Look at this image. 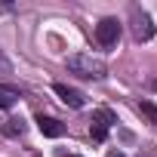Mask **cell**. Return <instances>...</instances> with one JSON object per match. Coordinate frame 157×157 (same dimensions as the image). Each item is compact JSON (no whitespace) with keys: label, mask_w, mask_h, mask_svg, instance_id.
<instances>
[{"label":"cell","mask_w":157,"mask_h":157,"mask_svg":"<svg viewBox=\"0 0 157 157\" xmlns=\"http://www.w3.org/2000/svg\"><path fill=\"white\" fill-rule=\"evenodd\" d=\"M0 71H10V62H6V56H3V49H0Z\"/></svg>","instance_id":"30bf717a"},{"label":"cell","mask_w":157,"mask_h":157,"mask_svg":"<svg viewBox=\"0 0 157 157\" xmlns=\"http://www.w3.org/2000/svg\"><path fill=\"white\" fill-rule=\"evenodd\" d=\"M74 157H77V154H74Z\"/></svg>","instance_id":"4fadbf2b"},{"label":"cell","mask_w":157,"mask_h":157,"mask_svg":"<svg viewBox=\"0 0 157 157\" xmlns=\"http://www.w3.org/2000/svg\"><path fill=\"white\" fill-rule=\"evenodd\" d=\"M96 40H99L102 46H117V40H120V22H117L114 16L102 19V22L96 25Z\"/></svg>","instance_id":"3957f363"},{"label":"cell","mask_w":157,"mask_h":157,"mask_svg":"<svg viewBox=\"0 0 157 157\" xmlns=\"http://www.w3.org/2000/svg\"><path fill=\"white\" fill-rule=\"evenodd\" d=\"M19 102V93L13 90V86H3V83H0V108H13Z\"/></svg>","instance_id":"52a82bcc"},{"label":"cell","mask_w":157,"mask_h":157,"mask_svg":"<svg viewBox=\"0 0 157 157\" xmlns=\"http://www.w3.org/2000/svg\"><path fill=\"white\" fill-rule=\"evenodd\" d=\"M151 86H154V93H157V80H154V83H151Z\"/></svg>","instance_id":"7c38bea8"},{"label":"cell","mask_w":157,"mask_h":157,"mask_svg":"<svg viewBox=\"0 0 157 157\" xmlns=\"http://www.w3.org/2000/svg\"><path fill=\"white\" fill-rule=\"evenodd\" d=\"M52 93L68 105V108H83L86 105V96L80 93V90H74V86H68V83H52Z\"/></svg>","instance_id":"5b68a950"},{"label":"cell","mask_w":157,"mask_h":157,"mask_svg":"<svg viewBox=\"0 0 157 157\" xmlns=\"http://www.w3.org/2000/svg\"><path fill=\"white\" fill-rule=\"evenodd\" d=\"M22 132H25V123H22V120H6V123H3V136L16 139V136H22Z\"/></svg>","instance_id":"ba28073f"},{"label":"cell","mask_w":157,"mask_h":157,"mask_svg":"<svg viewBox=\"0 0 157 157\" xmlns=\"http://www.w3.org/2000/svg\"><path fill=\"white\" fill-rule=\"evenodd\" d=\"M37 126H40V132H43V136H49V139H59V136L65 132V126H62L56 117H43V114L37 117Z\"/></svg>","instance_id":"8992f818"},{"label":"cell","mask_w":157,"mask_h":157,"mask_svg":"<svg viewBox=\"0 0 157 157\" xmlns=\"http://www.w3.org/2000/svg\"><path fill=\"white\" fill-rule=\"evenodd\" d=\"M68 71L77 74V77H86V80H102L108 74L102 59H93V56H83V52H77V56L68 59Z\"/></svg>","instance_id":"6da1fadb"},{"label":"cell","mask_w":157,"mask_h":157,"mask_svg":"<svg viewBox=\"0 0 157 157\" xmlns=\"http://www.w3.org/2000/svg\"><path fill=\"white\" fill-rule=\"evenodd\" d=\"M108 157H123V154H120V151H111V154H108Z\"/></svg>","instance_id":"8fae6325"},{"label":"cell","mask_w":157,"mask_h":157,"mask_svg":"<svg viewBox=\"0 0 157 157\" xmlns=\"http://www.w3.org/2000/svg\"><path fill=\"white\" fill-rule=\"evenodd\" d=\"M111 123H117V114H114V111H108V108H99V111H96V117H93V126H90L93 142H105V136H108V126H111Z\"/></svg>","instance_id":"277c9868"},{"label":"cell","mask_w":157,"mask_h":157,"mask_svg":"<svg viewBox=\"0 0 157 157\" xmlns=\"http://www.w3.org/2000/svg\"><path fill=\"white\" fill-rule=\"evenodd\" d=\"M129 22H132V37H136L139 43H148V40L154 37V22H151V16H148L142 6H132V10H129Z\"/></svg>","instance_id":"7a4b0ae2"},{"label":"cell","mask_w":157,"mask_h":157,"mask_svg":"<svg viewBox=\"0 0 157 157\" xmlns=\"http://www.w3.org/2000/svg\"><path fill=\"white\" fill-rule=\"evenodd\" d=\"M139 111H142L151 123H157V105H151V102H139Z\"/></svg>","instance_id":"9c48e42d"}]
</instances>
